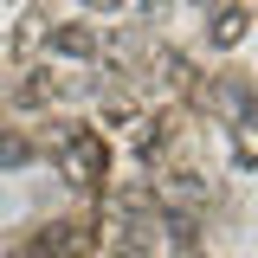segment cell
<instances>
[{
    "label": "cell",
    "mask_w": 258,
    "mask_h": 258,
    "mask_svg": "<svg viewBox=\"0 0 258 258\" xmlns=\"http://www.w3.org/2000/svg\"><path fill=\"white\" fill-rule=\"evenodd\" d=\"M64 174L78 181V187H103L110 181V149H103V136L97 129H71L64 123Z\"/></svg>",
    "instance_id": "obj_1"
},
{
    "label": "cell",
    "mask_w": 258,
    "mask_h": 258,
    "mask_svg": "<svg viewBox=\"0 0 258 258\" xmlns=\"http://www.w3.org/2000/svg\"><path fill=\"white\" fill-rule=\"evenodd\" d=\"M97 45H103V39H97L91 26H52V52H58V58H97Z\"/></svg>",
    "instance_id": "obj_2"
},
{
    "label": "cell",
    "mask_w": 258,
    "mask_h": 258,
    "mask_svg": "<svg viewBox=\"0 0 258 258\" xmlns=\"http://www.w3.org/2000/svg\"><path fill=\"white\" fill-rule=\"evenodd\" d=\"M239 39H245V13H239V7H226L220 20H213V45H239Z\"/></svg>",
    "instance_id": "obj_3"
},
{
    "label": "cell",
    "mask_w": 258,
    "mask_h": 258,
    "mask_svg": "<svg viewBox=\"0 0 258 258\" xmlns=\"http://www.w3.org/2000/svg\"><path fill=\"white\" fill-rule=\"evenodd\" d=\"M26 161H32L26 136H0V168H26Z\"/></svg>",
    "instance_id": "obj_4"
},
{
    "label": "cell",
    "mask_w": 258,
    "mask_h": 258,
    "mask_svg": "<svg viewBox=\"0 0 258 258\" xmlns=\"http://www.w3.org/2000/svg\"><path fill=\"white\" fill-rule=\"evenodd\" d=\"M91 7H103V13H116V7H123V0H91Z\"/></svg>",
    "instance_id": "obj_5"
},
{
    "label": "cell",
    "mask_w": 258,
    "mask_h": 258,
    "mask_svg": "<svg viewBox=\"0 0 258 258\" xmlns=\"http://www.w3.org/2000/svg\"><path fill=\"white\" fill-rule=\"evenodd\" d=\"M194 7H207V0H194Z\"/></svg>",
    "instance_id": "obj_6"
}]
</instances>
